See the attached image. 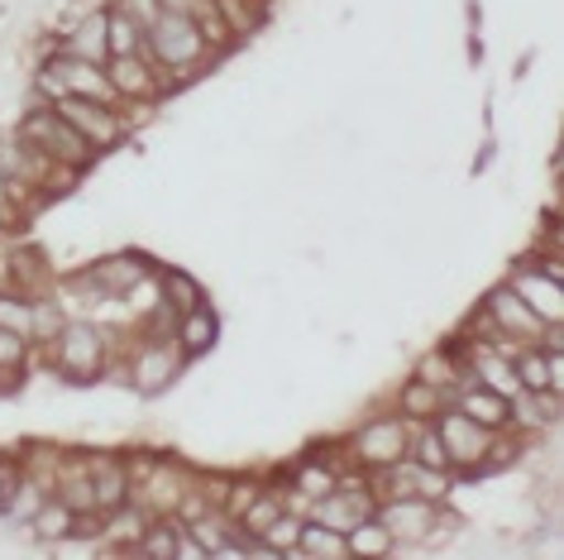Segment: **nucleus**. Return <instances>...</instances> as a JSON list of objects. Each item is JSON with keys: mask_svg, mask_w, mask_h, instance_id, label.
I'll use <instances>...</instances> for the list:
<instances>
[{"mask_svg": "<svg viewBox=\"0 0 564 560\" xmlns=\"http://www.w3.org/2000/svg\"><path fill=\"white\" fill-rule=\"evenodd\" d=\"M144 53L159 73H196L210 53L206 30L192 15H177V10H153V20L144 24Z\"/></svg>", "mask_w": 564, "mask_h": 560, "instance_id": "1", "label": "nucleus"}, {"mask_svg": "<svg viewBox=\"0 0 564 560\" xmlns=\"http://www.w3.org/2000/svg\"><path fill=\"white\" fill-rule=\"evenodd\" d=\"M20 139L30 149H39L48 163H58L67 168V173H82L91 159H96V149L73 130V120H63L58 116V106L44 101V106H34V110H24V120H20Z\"/></svg>", "mask_w": 564, "mask_h": 560, "instance_id": "2", "label": "nucleus"}, {"mask_svg": "<svg viewBox=\"0 0 564 560\" xmlns=\"http://www.w3.org/2000/svg\"><path fill=\"white\" fill-rule=\"evenodd\" d=\"M39 91L48 101H63V96H87V101H116L110 91V77H106V63H87V58H73V53H53V58L39 67Z\"/></svg>", "mask_w": 564, "mask_h": 560, "instance_id": "3", "label": "nucleus"}, {"mask_svg": "<svg viewBox=\"0 0 564 560\" xmlns=\"http://www.w3.org/2000/svg\"><path fill=\"white\" fill-rule=\"evenodd\" d=\"M431 427H435V437H441V445H445L449 470L478 474V465H484V455H488V445H492V431L478 427L474 417H464L459 408H441V412L431 417Z\"/></svg>", "mask_w": 564, "mask_h": 560, "instance_id": "4", "label": "nucleus"}, {"mask_svg": "<svg viewBox=\"0 0 564 560\" xmlns=\"http://www.w3.org/2000/svg\"><path fill=\"white\" fill-rule=\"evenodd\" d=\"M53 106H58V116H63V120H73V130L87 139L96 153L116 149L120 139H124V116L116 110V101H87V96H63V101H53Z\"/></svg>", "mask_w": 564, "mask_h": 560, "instance_id": "5", "label": "nucleus"}, {"mask_svg": "<svg viewBox=\"0 0 564 560\" xmlns=\"http://www.w3.org/2000/svg\"><path fill=\"white\" fill-rule=\"evenodd\" d=\"M53 355H58V369L67 379L87 384L101 374V359H106V335L87 326V321H77V326H63L53 335Z\"/></svg>", "mask_w": 564, "mask_h": 560, "instance_id": "6", "label": "nucleus"}, {"mask_svg": "<svg viewBox=\"0 0 564 560\" xmlns=\"http://www.w3.org/2000/svg\"><path fill=\"white\" fill-rule=\"evenodd\" d=\"M406 431H412L406 417H378V422H369L355 441H349L355 445V460L359 465H369V470L392 465V460L406 455Z\"/></svg>", "mask_w": 564, "mask_h": 560, "instance_id": "7", "label": "nucleus"}, {"mask_svg": "<svg viewBox=\"0 0 564 560\" xmlns=\"http://www.w3.org/2000/svg\"><path fill=\"white\" fill-rule=\"evenodd\" d=\"M373 517L392 531V541H426L431 531L441 527V508H435V498H388Z\"/></svg>", "mask_w": 564, "mask_h": 560, "instance_id": "8", "label": "nucleus"}, {"mask_svg": "<svg viewBox=\"0 0 564 560\" xmlns=\"http://www.w3.org/2000/svg\"><path fill=\"white\" fill-rule=\"evenodd\" d=\"M177 369H182L177 341H167V335H149V341L139 345V355H134V388L139 394H163V388L177 379Z\"/></svg>", "mask_w": 564, "mask_h": 560, "instance_id": "9", "label": "nucleus"}, {"mask_svg": "<svg viewBox=\"0 0 564 560\" xmlns=\"http://www.w3.org/2000/svg\"><path fill=\"white\" fill-rule=\"evenodd\" d=\"M106 77H110L116 101H153V96H159V67L149 63V53L106 58Z\"/></svg>", "mask_w": 564, "mask_h": 560, "instance_id": "10", "label": "nucleus"}, {"mask_svg": "<svg viewBox=\"0 0 564 560\" xmlns=\"http://www.w3.org/2000/svg\"><path fill=\"white\" fill-rule=\"evenodd\" d=\"M149 273H153V263H149L144 255H116V259H101L96 269H87V278H82V283L96 288L101 298H124V292L139 288Z\"/></svg>", "mask_w": 564, "mask_h": 560, "instance_id": "11", "label": "nucleus"}, {"mask_svg": "<svg viewBox=\"0 0 564 560\" xmlns=\"http://www.w3.org/2000/svg\"><path fill=\"white\" fill-rule=\"evenodd\" d=\"M369 513H373V498L364 494V488H355V484H335V488H326V494H321V503H316V523H326V527H335V531L359 527Z\"/></svg>", "mask_w": 564, "mask_h": 560, "instance_id": "12", "label": "nucleus"}, {"mask_svg": "<svg viewBox=\"0 0 564 560\" xmlns=\"http://www.w3.org/2000/svg\"><path fill=\"white\" fill-rule=\"evenodd\" d=\"M512 292H517V298L527 302L541 321H560V312H564V283H560V278H550V273H541V269L517 273V278H512Z\"/></svg>", "mask_w": 564, "mask_h": 560, "instance_id": "13", "label": "nucleus"}, {"mask_svg": "<svg viewBox=\"0 0 564 560\" xmlns=\"http://www.w3.org/2000/svg\"><path fill=\"white\" fill-rule=\"evenodd\" d=\"M484 312H488V321H492L498 331H507V335H527V341H535V335H541V326H545V321L535 316L512 288H498V292H492Z\"/></svg>", "mask_w": 564, "mask_h": 560, "instance_id": "14", "label": "nucleus"}, {"mask_svg": "<svg viewBox=\"0 0 564 560\" xmlns=\"http://www.w3.org/2000/svg\"><path fill=\"white\" fill-rule=\"evenodd\" d=\"M216 335H220V316L210 312V306H192V312H182L177 316V326H173V341L182 349V359H192V355H202V349L216 345Z\"/></svg>", "mask_w": 564, "mask_h": 560, "instance_id": "15", "label": "nucleus"}, {"mask_svg": "<svg viewBox=\"0 0 564 560\" xmlns=\"http://www.w3.org/2000/svg\"><path fill=\"white\" fill-rule=\"evenodd\" d=\"M455 408H459L464 417H474L478 427H488V431H502L507 422H512V398L492 394V388H484V384H469V388H464Z\"/></svg>", "mask_w": 564, "mask_h": 560, "instance_id": "16", "label": "nucleus"}, {"mask_svg": "<svg viewBox=\"0 0 564 560\" xmlns=\"http://www.w3.org/2000/svg\"><path fill=\"white\" fill-rule=\"evenodd\" d=\"M292 556L340 560V556H349V541H345V531H335L326 523H302V537H297V546H292Z\"/></svg>", "mask_w": 564, "mask_h": 560, "instance_id": "17", "label": "nucleus"}, {"mask_svg": "<svg viewBox=\"0 0 564 560\" xmlns=\"http://www.w3.org/2000/svg\"><path fill=\"white\" fill-rule=\"evenodd\" d=\"M63 53H73V58H87V63H106L110 58V49H106V10H101V15H87L77 30H67Z\"/></svg>", "mask_w": 564, "mask_h": 560, "instance_id": "18", "label": "nucleus"}, {"mask_svg": "<svg viewBox=\"0 0 564 560\" xmlns=\"http://www.w3.org/2000/svg\"><path fill=\"white\" fill-rule=\"evenodd\" d=\"M30 527H34L39 541H63V537H73V531H77V513L67 508L63 498H44V503L34 508Z\"/></svg>", "mask_w": 564, "mask_h": 560, "instance_id": "19", "label": "nucleus"}, {"mask_svg": "<svg viewBox=\"0 0 564 560\" xmlns=\"http://www.w3.org/2000/svg\"><path fill=\"white\" fill-rule=\"evenodd\" d=\"M106 49H110V58L144 53V20H134L130 10H106Z\"/></svg>", "mask_w": 564, "mask_h": 560, "instance_id": "20", "label": "nucleus"}, {"mask_svg": "<svg viewBox=\"0 0 564 560\" xmlns=\"http://www.w3.org/2000/svg\"><path fill=\"white\" fill-rule=\"evenodd\" d=\"M464 374H478V384L492 388V394H502V398H512L521 394V384H517V374H512V364H507L498 349H484V355L474 359V369H464Z\"/></svg>", "mask_w": 564, "mask_h": 560, "instance_id": "21", "label": "nucleus"}, {"mask_svg": "<svg viewBox=\"0 0 564 560\" xmlns=\"http://www.w3.org/2000/svg\"><path fill=\"white\" fill-rule=\"evenodd\" d=\"M345 541H349V556H388L392 546H398V541H392V531L378 523L373 513L364 517L359 527H349V531H345Z\"/></svg>", "mask_w": 564, "mask_h": 560, "instance_id": "22", "label": "nucleus"}, {"mask_svg": "<svg viewBox=\"0 0 564 560\" xmlns=\"http://www.w3.org/2000/svg\"><path fill=\"white\" fill-rule=\"evenodd\" d=\"M406 460H416V465H426V470H445V474H449V460H445V445H441V437H435V427L406 431Z\"/></svg>", "mask_w": 564, "mask_h": 560, "instance_id": "23", "label": "nucleus"}, {"mask_svg": "<svg viewBox=\"0 0 564 560\" xmlns=\"http://www.w3.org/2000/svg\"><path fill=\"white\" fill-rule=\"evenodd\" d=\"M402 408H406V422H416V417H435V412L445 408V394L435 384L416 379V384L402 388Z\"/></svg>", "mask_w": 564, "mask_h": 560, "instance_id": "24", "label": "nucleus"}, {"mask_svg": "<svg viewBox=\"0 0 564 560\" xmlns=\"http://www.w3.org/2000/svg\"><path fill=\"white\" fill-rule=\"evenodd\" d=\"M0 326L15 335H34V298L20 292H0Z\"/></svg>", "mask_w": 564, "mask_h": 560, "instance_id": "25", "label": "nucleus"}, {"mask_svg": "<svg viewBox=\"0 0 564 560\" xmlns=\"http://www.w3.org/2000/svg\"><path fill=\"white\" fill-rule=\"evenodd\" d=\"M177 527L182 523H159L153 531H144V537L134 541L139 556H163V560H177Z\"/></svg>", "mask_w": 564, "mask_h": 560, "instance_id": "26", "label": "nucleus"}, {"mask_svg": "<svg viewBox=\"0 0 564 560\" xmlns=\"http://www.w3.org/2000/svg\"><path fill=\"white\" fill-rule=\"evenodd\" d=\"M163 302L182 316V312H192V306H202V288H196L187 273H167L163 278Z\"/></svg>", "mask_w": 564, "mask_h": 560, "instance_id": "27", "label": "nucleus"}, {"mask_svg": "<svg viewBox=\"0 0 564 560\" xmlns=\"http://www.w3.org/2000/svg\"><path fill=\"white\" fill-rule=\"evenodd\" d=\"M24 355H30V335H15L0 326V369H20Z\"/></svg>", "mask_w": 564, "mask_h": 560, "instance_id": "28", "label": "nucleus"}, {"mask_svg": "<svg viewBox=\"0 0 564 560\" xmlns=\"http://www.w3.org/2000/svg\"><path fill=\"white\" fill-rule=\"evenodd\" d=\"M10 488H15V474L0 465V513H6V503H10Z\"/></svg>", "mask_w": 564, "mask_h": 560, "instance_id": "29", "label": "nucleus"}, {"mask_svg": "<svg viewBox=\"0 0 564 560\" xmlns=\"http://www.w3.org/2000/svg\"><path fill=\"white\" fill-rule=\"evenodd\" d=\"M10 206H15V187H10L6 173H0V212H10Z\"/></svg>", "mask_w": 564, "mask_h": 560, "instance_id": "30", "label": "nucleus"}, {"mask_svg": "<svg viewBox=\"0 0 564 560\" xmlns=\"http://www.w3.org/2000/svg\"><path fill=\"white\" fill-rule=\"evenodd\" d=\"M0 230H6V212H0Z\"/></svg>", "mask_w": 564, "mask_h": 560, "instance_id": "31", "label": "nucleus"}]
</instances>
